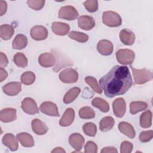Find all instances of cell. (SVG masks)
<instances>
[{"mask_svg": "<svg viewBox=\"0 0 153 153\" xmlns=\"http://www.w3.org/2000/svg\"><path fill=\"white\" fill-rule=\"evenodd\" d=\"M132 84L131 74L126 66H114L99 80L105 96L111 98L125 94Z\"/></svg>", "mask_w": 153, "mask_h": 153, "instance_id": "obj_1", "label": "cell"}, {"mask_svg": "<svg viewBox=\"0 0 153 153\" xmlns=\"http://www.w3.org/2000/svg\"><path fill=\"white\" fill-rule=\"evenodd\" d=\"M134 78V83L135 84H143L152 79V74L150 70L146 68L136 69L130 66Z\"/></svg>", "mask_w": 153, "mask_h": 153, "instance_id": "obj_2", "label": "cell"}, {"mask_svg": "<svg viewBox=\"0 0 153 153\" xmlns=\"http://www.w3.org/2000/svg\"><path fill=\"white\" fill-rule=\"evenodd\" d=\"M103 23L109 27H118L121 25L122 20L120 16L112 11H105L102 15Z\"/></svg>", "mask_w": 153, "mask_h": 153, "instance_id": "obj_3", "label": "cell"}, {"mask_svg": "<svg viewBox=\"0 0 153 153\" xmlns=\"http://www.w3.org/2000/svg\"><path fill=\"white\" fill-rule=\"evenodd\" d=\"M118 62L122 65L131 64L134 59V52L130 49H120L116 53Z\"/></svg>", "mask_w": 153, "mask_h": 153, "instance_id": "obj_4", "label": "cell"}, {"mask_svg": "<svg viewBox=\"0 0 153 153\" xmlns=\"http://www.w3.org/2000/svg\"><path fill=\"white\" fill-rule=\"evenodd\" d=\"M60 80L68 84L75 83L77 82L78 79V72L72 68H67L60 72L59 75Z\"/></svg>", "mask_w": 153, "mask_h": 153, "instance_id": "obj_5", "label": "cell"}, {"mask_svg": "<svg viewBox=\"0 0 153 153\" xmlns=\"http://www.w3.org/2000/svg\"><path fill=\"white\" fill-rule=\"evenodd\" d=\"M78 16V13L75 7L67 5L60 8L59 11V17L67 20H74Z\"/></svg>", "mask_w": 153, "mask_h": 153, "instance_id": "obj_6", "label": "cell"}, {"mask_svg": "<svg viewBox=\"0 0 153 153\" xmlns=\"http://www.w3.org/2000/svg\"><path fill=\"white\" fill-rule=\"evenodd\" d=\"M21 107L23 111L29 115H33L39 112L35 101L30 97L25 98L22 102Z\"/></svg>", "mask_w": 153, "mask_h": 153, "instance_id": "obj_7", "label": "cell"}, {"mask_svg": "<svg viewBox=\"0 0 153 153\" xmlns=\"http://www.w3.org/2000/svg\"><path fill=\"white\" fill-rule=\"evenodd\" d=\"M30 34L33 39L36 41H42L47 38L48 32L44 26L36 25L31 28Z\"/></svg>", "mask_w": 153, "mask_h": 153, "instance_id": "obj_8", "label": "cell"}, {"mask_svg": "<svg viewBox=\"0 0 153 153\" xmlns=\"http://www.w3.org/2000/svg\"><path fill=\"white\" fill-rule=\"evenodd\" d=\"M39 110L44 114L53 117H59L57 105L51 102H44L39 106Z\"/></svg>", "mask_w": 153, "mask_h": 153, "instance_id": "obj_9", "label": "cell"}, {"mask_svg": "<svg viewBox=\"0 0 153 153\" xmlns=\"http://www.w3.org/2000/svg\"><path fill=\"white\" fill-rule=\"evenodd\" d=\"M112 108L116 117H123L126 111V103L124 99L122 97L116 99L112 103Z\"/></svg>", "mask_w": 153, "mask_h": 153, "instance_id": "obj_10", "label": "cell"}, {"mask_svg": "<svg viewBox=\"0 0 153 153\" xmlns=\"http://www.w3.org/2000/svg\"><path fill=\"white\" fill-rule=\"evenodd\" d=\"M2 88L4 93L7 95L14 96L21 91L22 84L19 82H11L4 85Z\"/></svg>", "mask_w": 153, "mask_h": 153, "instance_id": "obj_11", "label": "cell"}, {"mask_svg": "<svg viewBox=\"0 0 153 153\" xmlns=\"http://www.w3.org/2000/svg\"><path fill=\"white\" fill-rule=\"evenodd\" d=\"M84 142V137L78 133H73L69 137V143L70 145L76 150L75 152L79 151L82 149Z\"/></svg>", "mask_w": 153, "mask_h": 153, "instance_id": "obj_12", "label": "cell"}, {"mask_svg": "<svg viewBox=\"0 0 153 153\" xmlns=\"http://www.w3.org/2000/svg\"><path fill=\"white\" fill-rule=\"evenodd\" d=\"M78 25L79 28L85 30H89L95 26L93 18L90 16H81L78 19Z\"/></svg>", "mask_w": 153, "mask_h": 153, "instance_id": "obj_13", "label": "cell"}, {"mask_svg": "<svg viewBox=\"0 0 153 153\" xmlns=\"http://www.w3.org/2000/svg\"><path fill=\"white\" fill-rule=\"evenodd\" d=\"M17 118V111L14 108H5L1 111L0 120L3 123H10Z\"/></svg>", "mask_w": 153, "mask_h": 153, "instance_id": "obj_14", "label": "cell"}, {"mask_svg": "<svg viewBox=\"0 0 153 153\" xmlns=\"http://www.w3.org/2000/svg\"><path fill=\"white\" fill-rule=\"evenodd\" d=\"M97 49L100 54L103 56H109L113 51V44L108 40L102 39L97 43Z\"/></svg>", "mask_w": 153, "mask_h": 153, "instance_id": "obj_15", "label": "cell"}, {"mask_svg": "<svg viewBox=\"0 0 153 153\" xmlns=\"http://www.w3.org/2000/svg\"><path fill=\"white\" fill-rule=\"evenodd\" d=\"M38 62L39 65L44 68H50L55 65L56 58L51 53H44L39 56Z\"/></svg>", "mask_w": 153, "mask_h": 153, "instance_id": "obj_16", "label": "cell"}, {"mask_svg": "<svg viewBox=\"0 0 153 153\" xmlns=\"http://www.w3.org/2000/svg\"><path fill=\"white\" fill-rule=\"evenodd\" d=\"M51 29L56 35L64 36L68 33L70 30V26L66 23L54 22L52 23Z\"/></svg>", "mask_w": 153, "mask_h": 153, "instance_id": "obj_17", "label": "cell"}, {"mask_svg": "<svg viewBox=\"0 0 153 153\" xmlns=\"http://www.w3.org/2000/svg\"><path fill=\"white\" fill-rule=\"evenodd\" d=\"M17 137L14 136L12 133H7L2 137V143L7 146L11 151H14L17 150L19 148V144Z\"/></svg>", "mask_w": 153, "mask_h": 153, "instance_id": "obj_18", "label": "cell"}, {"mask_svg": "<svg viewBox=\"0 0 153 153\" xmlns=\"http://www.w3.org/2000/svg\"><path fill=\"white\" fill-rule=\"evenodd\" d=\"M121 41L126 45H131L135 41V35L128 29H122L119 34Z\"/></svg>", "mask_w": 153, "mask_h": 153, "instance_id": "obj_19", "label": "cell"}, {"mask_svg": "<svg viewBox=\"0 0 153 153\" xmlns=\"http://www.w3.org/2000/svg\"><path fill=\"white\" fill-rule=\"evenodd\" d=\"M75 118V111L71 108H69L66 109L61 119L59 121L60 126L62 127H67L72 124Z\"/></svg>", "mask_w": 153, "mask_h": 153, "instance_id": "obj_20", "label": "cell"}, {"mask_svg": "<svg viewBox=\"0 0 153 153\" xmlns=\"http://www.w3.org/2000/svg\"><path fill=\"white\" fill-rule=\"evenodd\" d=\"M31 126L33 131L38 135L45 134L48 130L46 124L39 119L35 118L31 122Z\"/></svg>", "mask_w": 153, "mask_h": 153, "instance_id": "obj_21", "label": "cell"}, {"mask_svg": "<svg viewBox=\"0 0 153 153\" xmlns=\"http://www.w3.org/2000/svg\"><path fill=\"white\" fill-rule=\"evenodd\" d=\"M118 128L123 134L126 135L130 139H133L136 136V132L133 127L127 122H120L118 124Z\"/></svg>", "mask_w": 153, "mask_h": 153, "instance_id": "obj_22", "label": "cell"}, {"mask_svg": "<svg viewBox=\"0 0 153 153\" xmlns=\"http://www.w3.org/2000/svg\"><path fill=\"white\" fill-rule=\"evenodd\" d=\"M16 137L23 146L32 147L34 145L33 138L29 133H20L17 134Z\"/></svg>", "mask_w": 153, "mask_h": 153, "instance_id": "obj_23", "label": "cell"}, {"mask_svg": "<svg viewBox=\"0 0 153 153\" xmlns=\"http://www.w3.org/2000/svg\"><path fill=\"white\" fill-rule=\"evenodd\" d=\"M27 44V38L23 34L17 35L14 39L12 44L13 48L16 50H22L26 47Z\"/></svg>", "mask_w": 153, "mask_h": 153, "instance_id": "obj_24", "label": "cell"}, {"mask_svg": "<svg viewBox=\"0 0 153 153\" xmlns=\"http://www.w3.org/2000/svg\"><path fill=\"white\" fill-rule=\"evenodd\" d=\"M115 124L114 119L110 116L103 117L99 123V129L102 131H108L112 128Z\"/></svg>", "mask_w": 153, "mask_h": 153, "instance_id": "obj_25", "label": "cell"}, {"mask_svg": "<svg viewBox=\"0 0 153 153\" xmlns=\"http://www.w3.org/2000/svg\"><path fill=\"white\" fill-rule=\"evenodd\" d=\"M14 33V28L10 25L4 24L0 26V36L4 40L10 39Z\"/></svg>", "mask_w": 153, "mask_h": 153, "instance_id": "obj_26", "label": "cell"}, {"mask_svg": "<svg viewBox=\"0 0 153 153\" xmlns=\"http://www.w3.org/2000/svg\"><path fill=\"white\" fill-rule=\"evenodd\" d=\"M81 92V89L78 87H73L71 88L64 96L63 102L66 104H69L72 102L79 95Z\"/></svg>", "mask_w": 153, "mask_h": 153, "instance_id": "obj_27", "label": "cell"}, {"mask_svg": "<svg viewBox=\"0 0 153 153\" xmlns=\"http://www.w3.org/2000/svg\"><path fill=\"white\" fill-rule=\"evenodd\" d=\"M92 105L100 109L103 112H108L109 110V103L104 99L100 97L94 98L91 102Z\"/></svg>", "mask_w": 153, "mask_h": 153, "instance_id": "obj_28", "label": "cell"}, {"mask_svg": "<svg viewBox=\"0 0 153 153\" xmlns=\"http://www.w3.org/2000/svg\"><path fill=\"white\" fill-rule=\"evenodd\" d=\"M148 108V105L145 102L135 101L131 102L130 104V112L131 114H136V113L144 111Z\"/></svg>", "mask_w": 153, "mask_h": 153, "instance_id": "obj_29", "label": "cell"}, {"mask_svg": "<svg viewBox=\"0 0 153 153\" xmlns=\"http://www.w3.org/2000/svg\"><path fill=\"white\" fill-rule=\"evenodd\" d=\"M140 124L143 128H148L152 124V112L150 110L142 113L140 117Z\"/></svg>", "mask_w": 153, "mask_h": 153, "instance_id": "obj_30", "label": "cell"}, {"mask_svg": "<svg viewBox=\"0 0 153 153\" xmlns=\"http://www.w3.org/2000/svg\"><path fill=\"white\" fill-rule=\"evenodd\" d=\"M14 63L19 68H25L27 66V59L22 53H17L13 57Z\"/></svg>", "mask_w": 153, "mask_h": 153, "instance_id": "obj_31", "label": "cell"}, {"mask_svg": "<svg viewBox=\"0 0 153 153\" xmlns=\"http://www.w3.org/2000/svg\"><path fill=\"white\" fill-rule=\"evenodd\" d=\"M79 116L82 119H91L95 117L94 111L90 106H84L79 110Z\"/></svg>", "mask_w": 153, "mask_h": 153, "instance_id": "obj_32", "label": "cell"}, {"mask_svg": "<svg viewBox=\"0 0 153 153\" xmlns=\"http://www.w3.org/2000/svg\"><path fill=\"white\" fill-rule=\"evenodd\" d=\"M68 36L71 39L75 40L79 42H85L88 39V36L87 34L77 31H71Z\"/></svg>", "mask_w": 153, "mask_h": 153, "instance_id": "obj_33", "label": "cell"}, {"mask_svg": "<svg viewBox=\"0 0 153 153\" xmlns=\"http://www.w3.org/2000/svg\"><path fill=\"white\" fill-rule=\"evenodd\" d=\"M85 82L97 93L102 94V90L100 87L97 81L95 78L91 76H88L84 79Z\"/></svg>", "mask_w": 153, "mask_h": 153, "instance_id": "obj_34", "label": "cell"}, {"mask_svg": "<svg viewBox=\"0 0 153 153\" xmlns=\"http://www.w3.org/2000/svg\"><path fill=\"white\" fill-rule=\"evenodd\" d=\"M20 80L25 85H30L33 84L35 80V75L31 71H26L22 75Z\"/></svg>", "mask_w": 153, "mask_h": 153, "instance_id": "obj_35", "label": "cell"}, {"mask_svg": "<svg viewBox=\"0 0 153 153\" xmlns=\"http://www.w3.org/2000/svg\"><path fill=\"white\" fill-rule=\"evenodd\" d=\"M82 130L84 133L89 136H95L97 133V127L93 123H87L82 126Z\"/></svg>", "mask_w": 153, "mask_h": 153, "instance_id": "obj_36", "label": "cell"}, {"mask_svg": "<svg viewBox=\"0 0 153 153\" xmlns=\"http://www.w3.org/2000/svg\"><path fill=\"white\" fill-rule=\"evenodd\" d=\"M83 4L86 10L90 13H94L98 10V1L96 0L86 1Z\"/></svg>", "mask_w": 153, "mask_h": 153, "instance_id": "obj_37", "label": "cell"}, {"mask_svg": "<svg viewBox=\"0 0 153 153\" xmlns=\"http://www.w3.org/2000/svg\"><path fill=\"white\" fill-rule=\"evenodd\" d=\"M27 4L28 6L34 10H40L45 4L44 0H30L27 1Z\"/></svg>", "mask_w": 153, "mask_h": 153, "instance_id": "obj_38", "label": "cell"}, {"mask_svg": "<svg viewBox=\"0 0 153 153\" xmlns=\"http://www.w3.org/2000/svg\"><path fill=\"white\" fill-rule=\"evenodd\" d=\"M153 137L152 130H146L142 131L140 134L139 139L142 142H148L150 141Z\"/></svg>", "mask_w": 153, "mask_h": 153, "instance_id": "obj_39", "label": "cell"}, {"mask_svg": "<svg viewBox=\"0 0 153 153\" xmlns=\"http://www.w3.org/2000/svg\"><path fill=\"white\" fill-rule=\"evenodd\" d=\"M84 152L86 153H97V145L92 141H88L84 146Z\"/></svg>", "mask_w": 153, "mask_h": 153, "instance_id": "obj_40", "label": "cell"}, {"mask_svg": "<svg viewBox=\"0 0 153 153\" xmlns=\"http://www.w3.org/2000/svg\"><path fill=\"white\" fill-rule=\"evenodd\" d=\"M133 150V144L128 141H123L120 146L121 153H130Z\"/></svg>", "mask_w": 153, "mask_h": 153, "instance_id": "obj_41", "label": "cell"}, {"mask_svg": "<svg viewBox=\"0 0 153 153\" xmlns=\"http://www.w3.org/2000/svg\"><path fill=\"white\" fill-rule=\"evenodd\" d=\"M8 63V60L7 56L2 52L0 53V67L3 68L7 66Z\"/></svg>", "mask_w": 153, "mask_h": 153, "instance_id": "obj_42", "label": "cell"}, {"mask_svg": "<svg viewBox=\"0 0 153 153\" xmlns=\"http://www.w3.org/2000/svg\"><path fill=\"white\" fill-rule=\"evenodd\" d=\"M7 4L6 1H0V15L3 16L7 11Z\"/></svg>", "mask_w": 153, "mask_h": 153, "instance_id": "obj_43", "label": "cell"}, {"mask_svg": "<svg viewBox=\"0 0 153 153\" xmlns=\"http://www.w3.org/2000/svg\"><path fill=\"white\" fill-rule=\"evenodd\" d=\"M117 153L118 151L117 149L113 146H107L103 148L102 151L101 153Z\"/></svg>", "mask_w": 153, "mask_h": 153, "instance_id": "obj_44", "label": "cell"}, {"mask_svg": "<svg viewBox=\"0 0 153 153\" xmlns=\"http://www.w3.org/2000/svg\"><path fill=\"white\" fill-rule=\"evenodd\" d=\"M8 76V74L7 71L4 69L3 68H1L0 69V81L2 82L4 80H5Z\"/></svg>", "mask_w": 153, "mask_h": 153, "instance_id": "obj_45", "label": "cell"}, {"mask_svg": "<svg viewBox=\"0 0 153 153\" xmlns=\"http://www.w3.org/2000/svg\"><path fill=\"white\" fill-rule=\"evenodd\" d=\"M51 152H60V153H62V152H65V151L61 147H56L53 150L51 151Z\"/></svg>", "mask_w": 153, "mask_h": 153, "instance_id": "obj_46", "label": "cell"}]
</instances>
